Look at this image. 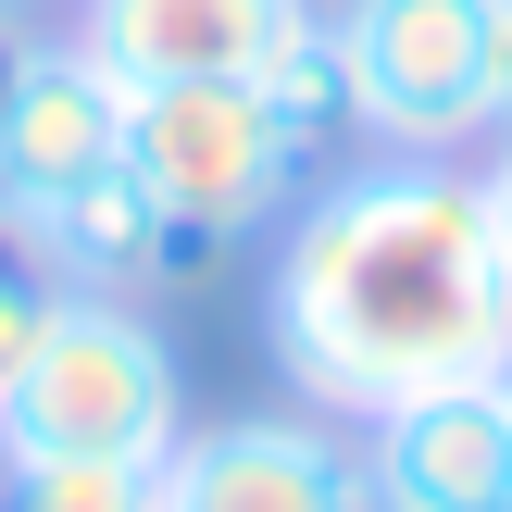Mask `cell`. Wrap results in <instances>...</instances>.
I'll return each mask as SVG.
<instances>
[{
	"label": "cell",
	"instance_id": "1",
	"mask_svg": "<svg viewBox=\"0 0 512 512\" xmlns=\"http://www.w3.org/2000/svg\"><path fill=\"white\" fill-rule=\"evenodd\" d=\"M263 338L313 413H388L425 388L512 375V250L488 225V175L450 150H375L288 200L263 275Z\"/></svg>",
	"mask_w": 512,
	"mask_h": 512
},
{
	"label": "cell",
	"instance_id": "2",
	"mask_svg": "<svg viewBox=\"0 0 512 512\" xmlns=\"http://www.w3.org/2000/svg\"><path fill=\"white\" fill-rule=\"evenodd\" d=\"M188 438V375L138 300L63 288L50 338L0 388V463H163Z\"/></svg>",
	"mask_w": 512,
	"mask_h": 512
},
{
	"label": "cell",
	"instance_id": "3",
	"mask_svg": "<svg viewBox=\"0 0 512 512\" xmlns=\"http://www.w3.org/2000/svg\"><path fill=\"white\" fill-rule=\"evenodd\" d=\"M325 25L350 50L375 150H475V138H500L512 0H338Z\"/></svg>",
	"mask_w": 512,
	"mask_h": 512
},
{
	"label": "cell",
	"instance_id": "4",
	"mask_svg": "<svg viewBox=\"0 0 512 512\" xmlns=\"http://www.w3.org/2000/svg\"><path fill=\"white\" fill-rule=\"evenodd\" d=\"M125 175L213 250L263 238L300 200V150L263 113V88H138L125 100Z\"/></svg>",
	"mask_w": 512,
	"mask_h": 512
},
{
	"label": "cell",
	"instance_id": "5",
	"mask_svg": "<svg viewBox=\"0 0 512 512\" xmlns=\"http://www.w3.org/2000/svg\"><path fill=\"white\" fill-rule=\"evenodd\" d=\"M125 75L88 38H13L0 50V238L63 213L75 188L125 163Z\"/></svg>",
	"mask_w": 512,
	"mask_h": 512
},
{
	"label": "cell",
	"instance_id": "6",
	"mask_svg": "<svg viewBox=\"0 0 512 512\" xmlns=\"http://www.w3.org/2000/svg\"><path fill=\"white\" fill-rule=\"evenodd\" d=\"M163 512H375L363 450L325 413H238L163 450Z\"/></svg>",
	"mask_w": 512,
	"mask_h": 512
},
{
	"label": "cell",
	"instance_id": "7",
	"mask_svg": "<svg viewBox=\"0 0 512 512\" xmlns=\"http://www.w3.org/2000/svg\"><path fill=\"white\" fill-rule=\"evenodd\" d=\"M375 512H512V388H425L363 413Z\"/></svg>",
	"mask_w": 512,
	"mask_h": 512
},
{
	"label": "cell",
	"instance_id": "8",
	"mask_svg": "<svg viewBox=\"0 0 512 512\" xmlns=\"http://www.w3.org/2000/svg\"><path fill=\"white\" fill-rule=\"evenodd\" d=\"M313 0H75V38L125 88H250Z\"/></svg>",
	"mask_w": 512,
	"mask_h": 512
},
{
	"label": "cell",
	"instance_id": "9",
	"mask_svg": "<svg viewBox=\"0 0 512 512\" xmlns=\"http://www.w3.org/2000/svg\"><path fill=\"white\" fill-rule=\"evenodd\" d=\"M25 250H38L63 288H100V300L188 288V275H213V263H225V250H213V238H188V225H175L125 163L100 175V188H75L63 213H38V225H25Z\"/></svg>",
	"mask_w": 512,
	"mask_h": 512
},
{
	"label": "cell",
	"instance_id": "10",
	"mask_svg": "<svg viewBox=\"0 0 512 512\" xmlns=\"http://www.w3.org/2000/svg\"><path fill=\"white\" fill-rule=\"evenodd\" d=\"M250 88H263V113L288 125L300 175H313V163H350V150L375 138V125H363V88H350V50H338V25H325V13H300L288 50H275Z\"/></svg>",
	"mask_w": 512,
	"mask_h": 512
},
{
	"label": "cell",
	"instance_id": "11",
	"mask_svg": "<svg viewBox=\"0 0 512 512\" xmlns=\"http://www.w3.org/2000/svg\"><path fill=\"white\" fill-rule=\"evenodd\" d=\"M0 512H163V463H0Z\"/></svg>",
	"mask_w": 512,
	"mask_h": 512
},
{
	"label": "cell",
	"instance_id": "12",
	"mask_svg": "<svg viewBox=\"0 0 512 512\" xmlns=\"http://www.w3.org/2000/svg\"><path fill=\"white\" fill-rule=\"evenodd\" d=\"M50 313H63V275H50L25 238H0V388H13V375H25V350L50 338Z\"/></svg>",
	"mask_w": 512,
	"mask_h": 512
},
{
	"label": "cell",
	"instance_id": "13",
	"mask_svg": "<svg viewBox=\"0 0 512 512\" xmlns=\"http://www.w3.org/2000/svg\"><path fill=\"white\" fill-rule=\"evenodd\" d=\"M475 175H488V225H500V250H512V125H500V150H488Z\"/></svg>",
	"mask_w": 512,
	"mask_h": 512
},
{
	"label": "cell",
	"instance_id": "14",
	"mask_svg": "<svg viewBox=\"0 0 512 512\" xmlns=\"http://www.w3.org/2000/svg\"><path fill=\"white\" fill-rule=\"evenodd\" d=\"M25 13H75V0H0V25H25Z\"/></svg>",
	"mask_w": 512,
	"mask_h": 512
},
{
	"label": "cell",
	"instance_id": "15",
	"mask_svg": "<svg viewBox=\"0 0 512 512\" xmlns=\"http://www.w3.org/2000/svg\"><path fill=\"white\" fill-rule=\"evenodd\" d=\"M500 125H512V75H500Z\"/></svg>",
	"mask_w": 512,
	"mask_h": 512
},
{
	"label": "cell",
	"instance_id": "16",
	"mask_svg": "<svg viewBox=\"0 0 512 512\" xmlns=\"http://www.w3.org/2000/svg\"><path fill=\"white\" fill-rule=\"evenodd\" d=\"M500 388H512V375H500Z\"/></svg>",
	"mask_w": 512,
	"mask_h": 512
}]
</instances>
